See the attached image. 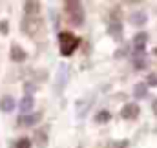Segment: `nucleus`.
Wrapping results in <instances>:
<instances>
[{
    "label": "nucleus",
    "mask_w": 157,
    "mask_h": 148,
    "mask_svg": "<svg viewBox=\"0 0 157 148\" xmlns=\"http://www.w3.org/2000/svg\"><path fill=\"white\" fill-rule=\"evenodd\" d=\"M110 119H112V115H110V111H106V110L99 111V113L95 115V121H97L99 124H106V123H108Z\"/></svg>",
    "instance_id": "4468645a"
},
{
    "label": "nucleus",
    "mask_w": 157,
    "mask_h": 148,
    "mask_svg": "<svg viewBox=\"0 0 157 148\" xmlns=\"http://www.w3.org/2000/svg\"><path fill=\"white\" fill-rule=\"evenodd\" d=\"M146 80H148V84H150V86H157V75L155 73H150Z\"/></svg>",
    "instance_id": "aec40b11"
},
{
    "label": "nucleus",
    "mask_w": 157,
    "mask_h": 148,
    "mask_svg": "<svg viewBox=\"0 0 157 148\" xmlns=\"http://www.w3.org/2000/svg\"><path fill=\"white\" fill-rule=\"evenodd\" d=\"M108 33H110L113 38L121 40V37H122V24H121L119 20H113V22L108 26Z\"/></svg>",
    "instance_id": "6e6552de"
},
{
    "label": "nucleus",
    "mask_w": 157,
    "mask_h": 148,
    "mask_svg": "<svg viewBox=\"0 0 157 148\" xmlns=\"http://www.w3.org/2000/svg\"><path fill=\"white\" fill-rule=\"evenodd\" d=\"M42 29H44V22L40 18H37V17H28L22 22V31L28 33L29 37H37Z\"/></svg>",
    "instance_id": "7ed1b4c3"
},
{
    "label": "nucleus",
    "mask_w": 157,
    "mask_h": 148,
    "mask_svg": "<svg viewBox=\"0 0 157 148\" xmlns=\"http://www.w3.org/2000/svg\"><path fill=\"white\" fill-rule=\"evenodd\" d=\"M24 90H26V95H31V93L35 92V86H33L31 82H26V84H24Z\"/></svg>",
    "instance_id": "6ab92c4d"
},
{
    "label": "nucleus",
    "mask_w": 157,
    "mask_h": 148,
    "mask_svg": "<svg viewBox=\"0 0 157 148\" xmlns=\"http://www.w3.org/2000/svg\"><path fill=\"white\" fill-rule=\"evenodd\" d=\"M154 55H157V48H155V49H154Z\"/></svg>",
    "instance_id": "5701e85b"
},
{
    "label": "nucleus",
    "mask_w": 157,
    "mask_h": 148,
    "mask_svg": "<svg viewBox=\"0 0 157 148\" xmlns=\"http://www.w3.org/2000/svg\"><path fill=\"white\" fill-rule=\"evenodd\" d=\"M15 148H31V141H29L28 137L18 139V141H17V145H15Z\"/></svg>",
    "instance_id": "f3484780"
},
{
    "label": "nucleus",
    "mask_w": 157,
    "mask_h": 148,
    "mask_svg": "<svg viewBox=\"0 0 157 148\" xmlns=\"http://www.w3.org/2000/svg\"><path fill=\"white\" fill-rule=\"evenodd\" d=\"M24 9H26L28 17H29V15H37V13L40 11V2L29 0V2H26V4H24Z\"/></svg>",
    "instance_id": "9b49d317"
},
{
    "label": "nucleus",
    "mask_w": 157,
    "mask_h": 148,
    "mask_svg": "<svg viewBox=\"0 0 157 148\" xmlns=\"http://www.w3.org/2000/svg\"><path fill=\"white\" fill-rule=\"evenodd\" d=\"M66 11L70 15V22L73 26H82V22H84V9H82L80 2H77V0L66 2Z\"/></svg>",
    "instance_id": "f257e3e1"
},
{
    "label": "nucleus",
    "mask_w": 157,
    "mask_h": 148,
    "mask_svg": "<svg viewBox=\"0 0 157 148\" xmlns=\"http://www.w3.org/2000/svg\"><path fill=\"white\" fill-rule=\"evenodd\" d=\"M66 82H68V66H66V64H60L59 75H57V88L62 90V88L66 86Z\"/></svg>",
    "instance_id": "39448f33"
},
{
    "label": "nucleus",
    "mask_w": 157,
    "mask_h": 148,
    "mask_svg": "<svg viewBox=\"0 0 157 148\" xmlns=\"http://www.w3.org/2000/svg\"><path fill=\"white\" fill-rule=\"evenodd\" d=\"M146 20H148V17H146L144 11H135V13L130 15V22L133 26H143V24H146Z\"/></svg>",
    "instance_id": "423d86ee"
},
{
    "label": "nucleus",
    "mask_w": 157,
    "mask_h": 148,
    "mask_svg": "<svg viewBox=\"0 0 157 148\" xmlns=\"http://www.w3.org/2000/svg\"><path fill=\"white\" fill-rule=\"evenodd\" d=\"M40 121H42V113L40 111H37V113H28V115L22 117V123L28 124V126H35V124H39Z\"/></svg>",
    "instance_id": "9d476101"
},
{
    "label": "nucleus",
    "mask_w": 157,
    "mask_h": 148,
    "mask_svg": "<svg viewBox=\"0 0 157 148\" xmlns=\"http://www.w3.org/2000/svg\"><path fill=\"white\" fill-rule=\"evenodd\" d=\"M139 110H141V108H139L135 103H128V104L122 106L121 115H122V119H135V117L139 115Z\"/></svg>",
    "instance_id": "20e7f679"
},
{
    "label": "nucleus",
    "mask_w": 157,
    "mask_h": 148,
    "mask_svg": "<svg viewBox=\"0 0 157 148\" xmlns=\"http://www.w3.org/2000/svg\"><path fill=\"white\" fill-rule=\"evenodd\" d=\"M33 104H35L33 97H31V95H24V99L20 101V111H24V113H29V110L33 108Z\"/></svg>",
    "instance_id": "f8f14e48"
},
{
    "label": "nucleus",
    "mask_w": 157,
    "mask_h": 148,
    "mask_svg": "<svg viewBox=\"0 0 157 148\" xmlns=\"http://www.w3.org/2000/svg\"><path fill=\"white\" fill-rule=\"evenodd\" d=\"M133 95H135L137 99H144V97L148 95V88H146V84H143V82L135 84V86H133Z\"/></svg>",
    "instance_id": "ddd939ff"
},
{
    "label": "nucleus",
    "mask_w": 157,
    "mask_h": 148,
    "mask_svg": "<svg viewBox=\"0 0 157 148\" xmlns=\"http://www.w3.org/2000/svg\"><path fill=\"white\" fill-rule=\"evenodd\" d=\"M11 60L13 62H24L26 60V51L20 46H13L11 48Z\"/></svg>",
    "instance_id": "1a4fd4ad"
},
{
    "label": "nucleus",
    "mask_w": 157,
    "mask_h": 148,
    "mask_svg": "<svg viewBox=\"0 0 157 148\" xmlns=\"http://www.w3.org/2000/svg\"><path fill=\"white\" fill-rule=\"evenodd\" d=\"M2 33H7V22H2Z\"/></svg>",
    "instance_id": "412c9836"
},
{
    "label": "nucleus",
    "mask_w": 157,
    "mask_h": 148,
    "mask_svg": "<svg viewBox=\"0 0 157 148\" xmlns=\"http://www.w3.org/2000/svg\"><path fill=\"white\" fill-rule=\"evenodd\" d=\"M152 110H154V113L157 115V99L154 101V104H152Z\"/></svg>",
    "instance_id": "4be33fe9"
},
{
    "label": "nucleus",
    "mask_w": 157,
    "mask_h": 148,
    "mask_svg": "<svg viewBox=\"0 0 157 148\" xmlns=\"http://www.w3.org/2000/svg\"><path fill=\"white\" fill-rule=\"evenodd\" d=\"M128 146V141H112V143H108L106 148H126Z\"/></svg>",
    "instance_id": "2eb2a0df"
},
{
    "label": "nucleus",
    "mask_w": 157,
    "mask_h": 148,
    "mask_svg": "<svg viewBox=\"0 0 157 148\" xmlns=\"http://www.w3.org/2000/svg\"><path fill=\"white\" fill-rule=\"evenodd\" d=\"M37 145H39L40 148L48 145V139H46V134H44V132H37Z\"/></svg>",
    "instance_id": "dca6fc26"
},
{
    "label": "nucleus",
    "mask_w": 157,
    "mask_h": 148,
    "mask_svg": "<svg viewBox=\"0 0 157 148\" xmlns=\"http://www.w3.org/2000/svg\"><path fill=\"white\" fill-rule=\"evenodd\" d=\"M133 64H135V68H137V70H143V68L146 66V60H144L143 57H137V59L133 60Z\"/></svg>",
    "instance_id": "a211bd4d"
},
{
    "label": "nucleus",
    "mask_w": 157,
    "mask_h": 148,
    "mask_svg": "<svg viewBox=\"0 0 157 148\" xmlns=\"http://www.w3.org/2000/svg\"><path fill=\"white\" fill-rule=\"evenodd\" d=\"M59 40H60V53H62L64 57H70V55L77 49L78 42H80L77 37H73L71 33H66V31H62V33L59 35Z\"/></svg>",
    "instance_id": "f03ea898"
},
{
    "label": "nucleus",
    "mask_w": 157,
    "mask_h": 148,
    "mask_svg": "<svg viewBox=\"0 0 157 148\" xmlns=\"http://www.w3.org/2000/svg\"><path fill=\"white\" fill-rule=\"evenodd\" d=\"M13 108H15V99L11 95H4L0 99V110L9 113V111H13Z\"/></svg>",
    "instance_id": "0eeeda50"
}]
</instances>
